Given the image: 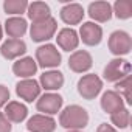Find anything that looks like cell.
Wrapping results in <instances>:
<instances>
[{
    "label": "cell",
    "mask_w": 132,
    "mask_h": 132,
    "mask_svg": "<svg viewBox=\"0 0 132 132\" xmlns=\"http://www.w3.org/2000/svg\"><path fill=\"white\" fill-rule=\"evenodd\" d=\"M59 124L67 130H81L89 124V112L78 104L67 106L59 115Z\"/></svg>",
    "instance_id": "cell-1"
},
{
    "label": "cell",
    "mask_w": 132,
    "mask_h": 132,
    "mask_svg": "<svg viewBox=\"0 0 132 132\" xmlns=\"http://www.w3.org/2000/svg\"><path fill=\"white\" fill-rule=\"evenodd\" d=\"M34 61L37 64V67L54 69V67H59L62 57H61V53H59V50H57L56 45L45 44V45H40L36 50V59Z\"/></svg>",
    "instance_id": "cell-2"
},
{
    "label": "cell",
    "mask_w": 132,
    "mask_h": 132,
    "mask_svg": "<svg viewBox=\"0 0 132 132\" xmlns=\"http://www.w3.org/2000/svg\"><path fill=\"white\" fill-rule=\"evenodd\" d=\"M130 62L123 57H115L104 67V79L107 82H118L127 75H130Z\"/></svg>",
    "instance_id": "cell-3"
},
{
    "label": "cell",
    "mask_w": 132,
    "mask_h": 132,
    "mask_svg": "<svg viewBox=\"0 0 132 132\" xmlns=\"http://www.w3.org/2000/svg\"><path fill=\"white\" fill-rule=\"evenodd\" d=\"M103 90V81L98 75L95 73H89L84 75L79 81H78V93L84 98V100H95L100 92Z\"/></svg>",
    "instance_id": "cell-4"
},
{
    "label": "cell",
    "mask_w": 132,
    "mask_h": 132,
    "mask_svg": "<svg viewBox=\"0 0 132 132\" xmlns=\"http://www.w3.org/2000/svg\"><path fill=\"white\" fill-rule=\"evenodd\" d=\"M57 30V22L53 17H48L45 20L36 22L30 27V36L34 42H45L50 40Z\"/></svg>",
    "instance_id": "cell-5"
},
{
    "label": "cell",
    "mask_w": 132,
    "mask_h": 132,
    "mask_svg": "<svg viewBox=\"0 0 132 132\" xmlns=\"http://www.w3.org/2000/svg\"><path fill=\"white\" fill-rule=\"evenodd\" d=\"M109 50L112 54L115 56H124L129 54L132 50V39L130 36L123 31V30H117L109 36Z\"/></svg>",
    "instance_id": "cell-6"
},
{
    "label": "cell",
    "mask_w": 132,
    "mask_h": 132,
    "mask_svg": "<svg viewBox=\"0 0 132 132\" xmlns=\"http://www.w3.org/2000/svg\"><path fill=\"white\" fill-rule=\"evenodd\" d=\"M64 104V98L59 93H53V92H47L44 95H40L36 101V109L39 112H42V115H54L61 110Z\"/></svg>",
    "instance_id": "cell-7"
},
{
    "label": "cell",
    "mask_w": 132,
    "mask_h": 132,
    "mask_svg": "<svg viewBox=\"0 0 132 132\" xmlns=\"http://www.w3.org/2000/svg\"><path fill=\"white\" fill-rule=\"evenodd\" d=\"M40 86L39 81H36L34 78H28V79H22L16 84V93L19 98H22L27 103H33L34 100H37L40 96Z\"/></svg>",
    "instance_id": "cell-8"
},
{
    "label": "cell",
    "mask_w": 132,
    "mask_h": 132,
    "mask_svg": "<svg viewBox=\"0 0 132 132\" xmlns=\"http://www.w3.org/2000/svg\"><path fill=\"white\" fill-rule=\"evenodd\" d=\"M93 59L86 50H75L69 57V69L75 73H86L92 69Z\"/></svg>",
    "instance_id": "cell-9"
},
{
    "label": "cell",
    "mask_w": 132,
    "mask_h": 132,
    "mask_svg": "<svg viewBox=\"0 0 132 132\" xmlns=\"http://www.w3.org/2000/svg\"><path fill=\"white\" fill-rule=\"evenodd\" d=\"M79 39L89 47H95L103 40V28L95 22H84L79 28Z\"/></svg>",
    "instance_id": "cell-10"
},
{
    "label": "cell",
    "mask_w": 132,
    "mask_h": 132,
    "mask_svg": "<svg viewBox=\"0 0 132 132\" xmlns=\"http://www.w3.org/2000/svg\"><path fill=\"white\" fill-rule=\"evenodd\" d=\"M27 53V44L22 39H6L0 47V54L8 61H14Z\"/></svg>",
    "instance_id": "cell-11"
},
{
    "label": "cell",
    "mask_w": 132,
    "mask_h": 132,
    "mask_svg": "<svg viewBox=\"0 0 132 132\" xmlns=\"http://www.w3.org/2000/svg\"><path fill=\"white\" fill-rule=\"evenodd\" d=\"M27 129L30 132H54L56 121L53 117L37 113V115H33L27 121Z\"/></svg>",
    "instance_id": "cell-12"
},
{
    "label": "cell",
    "mask_w": 132,
    "mask_h": 132,
    "mask_svg": "<svg viewBox=\"0 0 132 132\" xmlns=\"http://www.w3.org/2000/svg\"><path fill=\"white\" fill-rule=\"evenodd\" d=\"M36 72H37V64L31 56L20 57L13 64V73L22 79L31 78L33 75H36Z\"/></svg>",
    "instance_id": "cell-13"
},
{
    "label": "cell",
    "mask_w": 132,
    "mask_h": 132,
    "mask_svg": "<svg viewBox=\"0 0 132 132\" xmlns=\"http://www.w3.org/2000/svg\"><path fill=\"white\" fill-rule=\"evenodd\" d=\"M61 19L67 25H78L84 19V8L79 3H67L61 8Z\"/></svg>",
    "instance_id": "cell-14"
},
{
    "label": "cell",
    "mask_w": 132,
    "mask_h": 132,
    "mask_svg": "<svg viewBox=\"0 0 132 132\" xmlns=\"http://www.w3.org/2000/svg\"><path fill=\"white\" fill-rule=\"evenodd\" d=\"M39 86H40V89H45L47 92L59 90L64 86V75L59 70L44 72L40 75V78H39Z\"/></svg>",
    "instance_id": "cell-15"
},
{
    "label": "cell",
    "mask_w": 132,
    "mask_h": 132,
    "mask_svg": "<svg viewBox=\"0 0 132 132\" xmlns=\"http://www.w3.org/2000/svg\"><path fill=\"white\" fill-rule=\"evenodd\" d=\"M56 42L64 51H73L79 45V36L73 28H62L57 33Z\"/></svg>",
    "instance_id": "cell-16"
},
{
    "label": "cell",
    "mask_w": 132,
    "mask_h": 132,
    "mask_svg": "<svg viewBox=\"0 0 132 132\" xmlns=\"http://www.w3.org/2000/svg\"><path fill=\"white\" fill-rule=\"evenodd\" d=\"M101 109L106 113H115L121 109H124V100L115 92V90H107L101 96Z\"/></svg>",
    "instance_id": "cell-17"
},
{
    "label": "cell",
    "mask_w": 132,
    "mask_h": 132,
    "mask_svg": "<svg viewBox=\"0 0 132 132\" xmlns=\"http://www.w3.org/2000/svg\"><path fill=\"white\" fill-rule=\"evenodd\" d=\"M112 5L109 2H92L89 5V16L96 22H107L112 17Z\"/></svg>",
    "instance_id": "cell-18"
},
{
    "label": "cell",
    "mask_w": 132,
    "mask_h": 132,
    "mask_svg": "<svg viewBox=\"0 0 132 132\" xmlns=\"http://www.w3.org/2000/svg\"><path fill=\"white\" fill-rule=\"evenodd\" d=\"M28 30V23L23 17H10L5 22V31L10 39H20Z\"/></svg>",
    "instance_id": "cell-19"
},
{
    "label": "cell",
    "mask_w": 132,
    "mask_h": 132,
    "mask_svg": "<svg viewBox=\"0 0 132 132\" xmlns=\"http://www.w3.org/2000/svg\"><path fill=\"white\" fill-rule=\"evenodd\" d=\"M3 113L11 123H22L28 115V109L25 104H22L19 101H8Z\"/></svg>",
    "instance_id": "cell-20"
},
{
    "label": "cell",
    "mask_w": 132,
    "mask_h": 132,
    "mask_svg": "<svg viewBox=\"0 0 132 132\" xmlns=\"http://www.w3.org/2000/svg\"><path fill=\"white\" fill-rule=\"evenodd\" d=\"M27 14H28V19L33 20V23L51 17L50 6H48L45 2H33V3H28Z\"/></svg>",
    "instance_id": "cell-21"
},
{
    "label": "cell",
    "mask_w": 132,
    "mask_h": 132,
    "mask_svg": "<svg viewBox=\"0 0 132 132\" xmlns=\"http://www.w3.org/2000/svg\"><path fill=\"white\" fill-rule=\"evenodd\" d=\"M3 10L6 14H13L14 17H17L20 14V17H22V14L27 13V10H28V2L27 0H5Z\"/></svg>",
    "instance_id": "cell-22"
},
{
    "label": "cell",
    "mask_w": 132,
    "mask_h": 132,
    "mask_svg": "<svg viewBox=\"0 0 132 132\" xmlns=\"http://www.w3.org/2000/svg\"><path fill=\"white\" fill-rule=\"evenodd\" d=\"M117 93L127 103V104H132V76L127 75L126 78H123L121 81L117 82Z\"/></svg>",
    "instance_id": "cell-23"
},
{
    "label": "cell",
    "mask_w": 132,
    "mask_h": 132,
    "mask_svg": "<svg viewBox=\"0 0 132 132\" xmlns=\"http://www.w3.org/2000/svg\"><path fill=\"white\" fill-rule=\"evenodd\" d=\"M112 13L121 20L130 19L132 17V2L130 0H117L112 6Z\"/></svg>",
    "instance_id": "cell-24"
},
{
    "label": "cell",
    "mask_w": 132,
    "mask_h": 132,
    "mask_svg": "<svg viewBox=\"0 0 132 132\" xmlns=\"http://www.w3.org/2000/svg\"><path fill=\"white\" fill-rule=\"evenodd\" d=\"M110 123H112L115 127H120V129L129 127V124H130V112H129V109L124 107V109H121V110L112 113V115H110Z\"/></svg>",
    "instance_id": "cell-25"
},
{
    "label": "cell",
    "mask_w": 132,
    "mask_h": 132,
    "mask_svg": "<svg viewBox=\"0 0 132 132\" xmlns=\"http://www.w3.org/2000/svg\"><path fill=\"white\" fill-rule=\"evenodd\" d=\"M8 100H10V90H8V87L3 86V84H0V109L8 104Z\"/></svg>",
    "instance_id": "cell-26"
},
{
    "label": "cell",
    "mask_w": 132,
    "mask_h": 132,
    "mask_svg": "<svg viewBox=\"0 0 132 132\" xmlns=\"http://www.w3.org/2000/svg\"><path fill=\"white\" fill-rule=\"evenodd\" d=\"M13 126H11V121L5 117L3 112H0V132H11Z\"/></svg>",
    "instance_id": "cell-27"
},
{
    "label": "cell",
    "mask_w": 132,
    "mask_h": 132,
    "mask_svg": "<svg viewBox=\"0 0 132 132\" xmlns=\"http://www.w3.org/2000/svg\"><path fill=\"white\" fill-rule=\"evenodd\" d=\"M96 132H117V129L112 126V124H107V123H101L96 129Z\"/></svg>",
    "instance_id": "cell-28"
},
{
    "label": "cell",
    "mask_w": 132,
    "mask_h": 132,
    "mask_svg": "<svg viewBox=\"0 0 132 132\" xmlns=\"http://www.w3.org/2000/svg\"><path fill=\"white\" fill-rule=\"evenodd\" d=\"M2 36H3V28H2V25H0V40H2Z\"/></svg>",
    "instance_id": "cell-29"
},
{
    "label": "cell",
    "mask_w": 132,
    "mask_h": 132,
    "mask_svg": "<svg viewBox=\"0 0 132 132\" xmlns=\"http://www.w3.org/2000/svg\"><path fill=\"white\" fill-rule=\"evenodd\" d=\"M67 132H82V130H67Z\"/></svg>",
    "instance_id": "cell-30"
}]
</instances>
